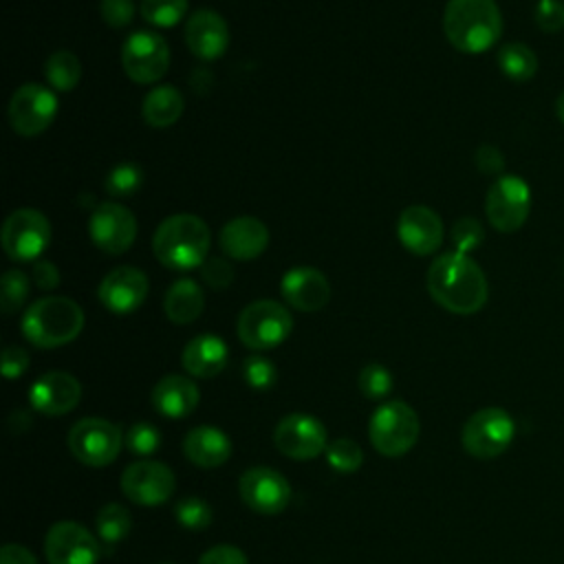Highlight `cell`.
Wrapping results in <instances>:
<instances>
[{"label": "cell", "instance_id": "obj_21", "mask_svg": "<svg viewBox=\"0 0 564 564\" xmlns=\"http://www.w3.org/2000/svg\"><path fill=\"white\" fill-rule=\"evenodd\" d=\"M282 297L289 306L313 313L328 304L330 300V284L322 271L313 267H293L280 280Z\"/></svg>", "mask_w": 564, "mask_h": 564}, {"label": "cell", "instance_id": "obj_23", "mask_svg": "<svg viewBox=\"0 0 564 564\" xmlns=\"http://www.w3.org/2000/svg\"><path fill=\"white\" fill-rule=\"evenodd\" d=\"M269 245V229L256 216H238L220 231V249L234 260H253Z\"/></svg>", "mask_w": 564, "mask_h": 564}, {"label": "cell", "instance_id": "obj_7", "mask_svg": "<svg viewBox=\"0 0 564 564\" xmlns=\"http://www.w3.org/2000/svg\"><path fill=\"white\" fill-rule=\"evenodd\" d=\"M516 425L507 410L502 408H482L474 412L463 425V447L469 456L489 460L500 456L513 441Z\"/></svg>", "mask_w": 564, "mask_h": 564}, {"label": "cell", "instance_id": "obj_37", "mask_svg": "<svg viewBox=\"0 0 564 564\" xmlns=\"http://www.w3.org/2000/svg\"><path fill=\"white\" fill-rule=\"evenodd\" d=\"M159 445H161V432L148 421L132 423L130 430L126 432V447L137 456H150L159 449Z\"/></svg>", "mask_w": 564, "mask_h": 564}, {"label": "cell", "instance_id": "obj_35", "mask_svg": "<svg viewBox=\"0 0 564 564\" xmlns=\"http://www.w3.org/2000/svg\"><path fill=\"white\" fill-rule=\"evenodd\" d=\"M326 460L328 465L335 469V471H341V474H350V471H357L364 463V452L361 447L350 441V438H337L333 443H328L326 447Z\"/></svg>", "mask_w": 564, "mask_h": 564}, {"label": "cell", "instance_id": "obj_11", "mask_svg": "<svg viewBox=\"0 0 564 564\" xmlns=\"http://www.w3.org/2000/svg\"><path fill=\"white\" fill-rule=\"evenodd\" d=\"M121 66L132 82L154 84L170 66V46L156 31H134L121 46Z\"/></svg>", "mask_w": 564, "mask_h": 564}, {"label": "cell", "instance_id": "obj_40", "mask_svg": "<svg viewBox=\"0 0 564 564\" xmlns=\"http://www.w3.org/2000/svg\"><path fill=\"white\" fill-rule=\"evenodd\" d=\"M482 238H485V231L476 218H469V216L458 218L452 227V242L458 253H469L482 242Z\"/></svg>", "mask_w": 564, "mask_h": 564}, {"label": "cell", "instance_id": "obj_31", "mask_svg": "<svg viewBox=\"0 0 564 564\" xmlns=\"http://www.w3.org/2000/svg\"><path fill=\"white\" fill-rule=\"evenodd\" d=\"M132 518L128 509L119 502H108L97 513V533L101 544L115 546L119 540H123L130 533Z\"/></svg>", "mask_w": 564, "mask_h": 564}, {"label": "cell", "instance_id": "obj_9", "mask_svg": "<svg viewBox=\"0 0 564 564\" xmlns=\"http://www.w3.org/2000/svg\"><path fill=\"white\" fill-rule=\"evenodd\" d=\"M123 445L121 430L97 416H88L77 421L68 432V449L70 454L90 467H104L110 465Z\"/></svg>", "mask_w": 564, "mask_h": 564}, {"label": "cell", "instance_id": "obj_12", "mask_svg": "<svg viewBox=\"0 0 564 564\" xmlns=\"http://www.w3.org/2000/svg\"><path fill=\"white\" fill-rule=\"evenodd\" d=\"M57 115V97L42 84L20 86L9 101L11 128L22 137L42 134Z\"/></svg>", "mask_w": 564, "mask_h": 564}, {"label": "cell", "instance_id": "obj_3", "mask_svg": "<svg viewBox=\"0 0 564 564\" xmlns=\"http://www.w3.org/2000/svg\"><path fill=\"white\" fill-rule=\"evenodd\" d=\"M209 227L194 214L167 216L154 231L152 251L156 260L172 271L200 267L209 256Z\"/></svg>", "mask_w": 564, "mask_h": 564}, {"label": "cell", "instance_id": "obj_2", "mask_svg": "<svg viewBox=\"0 0 564 564\" xmlns=\"http://www.w3.org/2000/svg\"><path fill=\"white\" fill-rule=\"evenodd\" d=\"M443 31L460 53H485L502 35V15L496 0H447Z\"/></svg>", "mask_w": 564, "mask_h": 564}, {"label": "cell", "instance_id": "obj_4", "mask_svg": "<svg viewBox=\"0 0 564 564\" xmlns=\"http://www.w3.org/2000/svg\"><path fill=\"white\" fill-rule=\"evenodd\" d=\"M84 328L82 306L64 295L33 302L22 315V333L37 348H57L73 341Z\"/></svg>", "mask_w": 564, "mask_h": 564}, {"label": "cell", "instance_id": "obj_18", "mask_svg": "<svg viewBox=\"0 0 564 564\" xmlns=\"http://www.w3.org/2000/svg\"><path fill=\"white\" fill-rule=\"evenodd\" d=\"M148 278L137 267H117L99 284V302L117 315H128L137 311L148 297Z\"/></svg>", "mask_w": 564, "mask_h": 564}, {"label": "cell", "instance_id": "obj_30", "mask_svg": "<svg viewBox=\"0 0 564 564\" xmlns=\"http://www.w3.org/2000/svg\"><path fill=\"white\" fill-rule=\"evenodd\" d=\"M44 75L46 82L55 88V90H73L79 84L82 77V64L77 59L75 53L70 51H57L53 53L46 64H44Z\"/></svg>", "mask_w": 564, "mask_h": 564}, {"label": "cell", "instance_id": "obj_13", "mask_svg": "<svg viewBox=\"0 0 564 564\" xmlns=\"http://www.w3.org/2000/svg\"><path fill=\"white\" fill-rule=\"evenodd\" d=\"M44 553L48 564H97L101 557V540L86 527L62 520L48 529Z\"/></svg>", "mask_w": 564, "mask_h": 564}, {"label": "cell", "instance_id": "obj_26", "mask_svg": "<svg viewBox=\"0 0 564 564\" xmlns=\"http://www.w3.org/2000/svg\"><path fill=\"white\" fill-rule=\"evenodd\" d=\"M183 452L185 456L198 465V467H218L223 465L229 454H231V441L225 432H220L218 427H209V425H200L194 427L185 434L183 441Z\"/></svg>", "mask_w": 564, "mask_h": 564}, {"label": "cell", "instance_id": "obj_47", "mask_svg": "<svg viewBox=\"0 0 564 564\" xmlns=\"http://www.w3.org/2000/svg\"><path fill=\"white\" fill-rule=\"evenodd\" d=\"M33 282L42 291H53L59 284V271L51 260H37L33 267Z\"/></svg>", "mask_w": 564, "mask_h": 564}, {"label": "cell", "instance_id": "obj_14", "mask_svg": "<svg viewBox=\"0 0 564 564\" xmlns=\"http://www.w3.org/2000/svg\"><path fill=\"white\" fill-rule=\"evenodd\" d=\"M176 487L174 474L159 460H134L121 474V491L128 500L154 507L172 498Z\"/></svg>", "mask_w": 564, "mask_h": 564}, {"label": "cell", "instance_id": "obj_45", "mask_svg": "<svg viewBox=\"0 0 564 564\" xmlns=\"http://www.w3.org/2000/svg\"><path fill=\"white\" fill-rule=\"evenodd\" d=\"M29 352L22 346H7L2 352V375L7 379H15L20 375H24V370L29 368Z\"/></svg>", "mask_w": 564, "mask_h": 564}, {"label": "cell", "instance_id": "obj_33", "mask_svg": "<svg viewBox=\"0 0 564 564\" xmlns=\"http://www.w3.org/2000/svg\"><path fill=\"white\" fill-rule=\"evenodd\" d=\"M141 185H143V170H141V165H137L132 161L117 163L106 174V181H104V187L110 196H130Z\"/></svg>", "mask_w": 564, "mask_h": 564}, {"label": "cell", "instance_id": "obj_10", "mask_svg": "<svg viewBox=\"0 0 564 564\" xmlns=\"http://www.w3.org/2000/svg\"><path fill=\"white\" fill-rule=\"evenodd\" d=\"M51 245L48 218L31 207L15 209L2 225V249L11 260L31 262Z\"/></svg>", "mask_w": 564, "mask_h": 564}, {"label": "cell", "instance_id": "obj_1", "mask_svg": "<svg viewBox=\"0 0 564 564\" xmlns=\"http://www.w3.org/2000/svg\"><path fill=\"white\" fill-rule=\"evenodd\" d=\"M427 291L432 300L449 313H478L489 297V284L482 269L458 251H447L432 260L427 269Z\"/></svg>", "mask_w": 564, "mask_h": 564}, {"label": "cell", "instance_id": "obj_48", "mask_svg": "<svg viewBox=\"0 0 564 564\" xmlns=\"http://www.w3.org/2000/svg\"><path fill=\"white\" fill-rule=\"evenodd\" d=\"M0 564H37V560L22 544H4L0 551Z\"/></svg>", "mask_w": 564, "mask_h": 564}, {"label": "cell", "instance_id": "obj_28", "mask_svg": "<svg viewBox=\"0 0 564 564\" xmlns=\"http://www.w3.org/2000/svg\"><path fill=\"white\" fill-rule=\"evenodd\" d=\"M183 95L174 86H156L152 88L143 104H141V115L143 121L152 128H167L176 123L183 115Z\"/></svg>", "mask_w": 564, "mask_h": 564}, {"label": "cell", "instance_id": "obj_41", "mask_svg": "<svg viewBox=\"0 0 564 564\" xmlns=\"http://www.w3.org/2000/svg\"><path fill=\"white\" fill-rule=\"evenodd\" d=\"M200 275L205 280L207 286L216 289V291H223L231 284L234 280V267L229 264V260L225 258H218V256H212L207 258L203 264H200Z\"/></svg>", "mask_w": 564, "mask_h": 564}, {"label": "cell", "instance_id": "obj_15", "mask_svg": "<svg viewBox=\"0 0 564 564\" xmlns=\"http://www.w3.org/2000/svg\"><path fill=\"white\" fill-rule=\"evenodd\" d=\"M88 234L97 249L119 256L128 251L137 238V218L119 203H99L90 214Z\"/></svg>", "mask_w": 564, "mask_h": 564}, {"label": "cell", "instance_id": "obj_22", "mask_svg": "<svg viewBox=\"0 0 564 564\" xmlns=\"http://www.w3.org/2000/svg\"><path fill=\"white\" fill-rule=\"evenodd\" d=\"M185 42L198 59H218L229 46V26L220 13L198 9L187 20Z\"/></svg>", "mask_w": 564, "mask_h": 564}, {"label": "cell", "instance_id": "obj_27", "mask_svg": "<svg viewBox=\"0 0 564 564\" xmlns=\"http://www.w3.org/2000/svg\"><path fill=\"white\" fill-rule=\"evenodd\" d=\"M203 306H205L203 289L192 278H181V280L172 282L165 293V300H163L165 315L174 324L194 322L203 313Z\"/></svg>", "mask_w": 564, "mask_h": 564}, {"label": "cell", "instance_id": "obj_36", "mask_svg": "<svg viewBox=\"0 0 564 564\" xmlns=\"http://www.w3.org/2000/svg\"><path fill=\"white\" fill-rule=\"evenodd\" d=\"M176 520L189 531H203L212 522V507L198 496H185L174 507Z\"/></svg>", "mask_w": 564, "mask_h": 564}, {"label": "cell", "instance_id": "obj_39", "mask_svg": "<svg viewBox=\"0 0 564 564\" xmlns=\"http://www.w3.org/2000/svg\"><path fill=\"white\" fill-rule=\"evenodd\" d=\"M245 381L253 390H269L278 381V370L271 359L253 355L245 361Z\"/></svg>", "mask_w": 564, "mask_h": 564}, {"label": "cell", "instance_id": "obj_32", "mask_svg": "<svg viewBox=\"0 0 564 564\" xmlns=\"http://www.w3.org/2000/svg\"><path fill=\"white\" fill-rule=\"evenodd\" d=\"M139 11L148 24L170 29L187 13V0H141Z\"/></svg>", "mask_w": 564, "mask_h": 564}, {"label": "cell", "instance_id": "obj_6", "mask_svg": "<svg viewBox=\"0 0 564 564\" xmlns=\"http://www.w3.org/2000/svg\"><path fill=\"white\" fill-rule=\"evenodd\" d=\"M291 313L275 300H256L238 317V337L251 350L275 348L291 335Z\"/></svg>", "mask_w": 564, "mask_h": 564}, {"label": "cell", "instance_id": "obj_8", "mask_svg": "<svg viewBox=\"0 0 564 564\" xmlns=\"http://www.w3.org/2000/svg\"><path fill=\"white\" fill-rule=\"evenodd\" d=\"M531 212V189L524 178L516 174H502L487 189L485 214L494 229L511 234L520 229Z\"/></svg>", "mask_w": 564, "mask_h": 564}, {"label": "cell", "instance_id": "obj_44", "mask_svg": "<svg viewBox=\"0 0 564 564\" xmlns=\"http://www.w3.org/2000/svg\"><path fill=\"white\" fill-rule=\"evenodd\" d=\"M198 564H249L247 555L231 544H218L205 551L198 560Z\"/></svg>", "mask_w": 564, "mask_h": 564}, {"label": "cell", "instance_id": "obj_46", "mask_svg": "<svg viewBox=\"0 0 564 564\" xmlns=\"http://www.w3.org/2000/svg\"><path fill=\"white\" fill-rule=\"evenodd\" d=\"M476 167L482 172V174H500L505 170V156L502 152L491 145V143H485L476 150Z\"/></svg>", "mask_w": 564, "mask_h": 564}, {"label": "cell", "instance_id": "obj_34", "mask_svg": "<svg viewBox=\"0 0 564 564\" xmlns=\"http://www.w3.org/2000/svg\"><path fill=\"white\" fill-rule=\"evenodd\" d=\"M29 289H31L29 278L22 271L9 269L2 275V282H0V306H2V313L4 315H13L18 308H22L24 300L29 297Z\"/></svg>", "mask_w": 564, "mask_h": 564}, {"label": "cell", "instance_id": "obj_38", "mask_svg": "<svg viewBox=\"0 0 564 564\" xmlns=\"http://www.w3.org/2000/svg\"><path fill=\"white\" fill-rule=\"evenodd\" d=\"M359 388L368 399H381L392 390V375L381 364H368L359 372Z\"/></svg>", "mask_w": 564, "mask_h": 564}, {"label": "cell", "instance_id": "obj_17", "mask_svg": "<svg viewBox=\"0 0 564 564\" xmlns=\"http://www.w3.org/2000/svg\"><path fill=\"white\" fill-rule=\"evenodd\" d=\"M240 498L242 502L264 516H273L286 509L291 500V485L289 480L271 469V467H251L240 476Z\"/></svg>", "mask_w": 564, "mask_h": 564}, {"label": "cell", "instance_id": "obj_19", "mask_svg": "<svg viewBox=\"0 0 564 564\" xmlns=\"http://www.w3.org/2000/svg\"><path fill=\"white\" fill-rule=\"evenodd\" d=\"M397 236L410 253L430 256L443 242V220L425 205H410L399 216Z\"/></svg>", "mask_w": 564, "mask_h": 564}, {"label": "cell", "instance_id": "obj_43", "mask_svg": "<svg viewBox=\"0 0 564 564\" xmlns=\"http://www.w3.org/2000/svg\"><path fill=\"white\" fill-rule=\"evenodd\" d=\"M134 0H101L99 4L101 20L112 29L128 26L134 18Z\"/></svg>", "mask_w": 564, "mask_h": 564}, {"label": "cell", "instance_id": "obj_16", "mask_svg": "<svg viewBox=\"0 0 564 564\" xmlns=\"http://www.w3.org/2000/svg\"><path fill=\"white\" fill-rule=\"evenodd\" d=\"M273 441L275 447L295 460H308L315 458L317 454L326 452L328 443H326V430L322 425V421H317L315 416L308 414H286L284 419H280L275 432H273Z\"/></svg>", "mask_w": 564, "mask_h": 564}, {"label": "cell", "instance_id": "obj_24", "mask_svg": "<svg viewBox=\"0 0 564 564\" xmlns=\"http://www.w3.org/2000/svg\"><path fill=\"white\" fill-rule=\"evenodd\" d=\"M227 359H229L227 344L212 333H203L189 339L181 357L183 368L198 379L216 377L227 366Z\"/></svg>", "mask_w": 564, "mask_h": 564}, {"label": "cell", "instance_id": "obj_25", "mask_svg": "<svg viewBox=\"0 0 564 564\" xmlns=\"http://www.w3.org/2000/svg\"><path fill=\"white\" fill-rule=\"evenodd\" d=\"M152 403L161 414L170 419H183L196 410L198 388L183 375H165L152 390Z\"/></svg>", "mask_w": 564, "mask_h": 564}, {"label": "cell", "instance_id": "obj_5", "mask_svg": "<svg viewBox=\"0 0 564 564\" xmlns=\"http://www.w3.org/2000/svg\"><path fill=\"white\" fill-rule=\"evenodd\" d=\"M419 416L403 401H388L379 405L368 423L370 441L383 456H401L410 452L419 438Z\"/></svg>", "mask_w": 564, "mask_h": 564}, {"label": "cell", "instance_id": "obj_49", "mask_svg": "<svg viewBox=\"0 0 564 564\" xmlns=\"http://www.w3.org/2000/svg\"><path fill=\"white\" fill-rule=\"evenodd\" d=\"M555 115H557V119L564 123V90L560 93V97H557V101H555Z\"/></svg>", "mask_w": 564, "mask_h": 564}, {"label": "cell", "instance_id": "obj_42", "mask_svg": "<svg viewBox=\"0 0 564 564\" xmlns=\"http://www.w3.org/2000/svg\"><path fill=\"white\" fill-rule=\"evenodd\" d=\"M533 18L544 33H557L564 29V2L562 0H540Z\"/></svg>", "mask_w": 564, "mask_h": 564}, {"label": "cell", "instance_id": "obj_50", "mask_svg": "<svg viewBox=\"0 0 564 564\" xmlns=\"http://www.w3.org/2000/svg\"><path fill=\"white\" fill-rule=\"evenodd\" d=\"M161 564H174V562H161Z\"/></svg>", "mask_w": 564, "mask_h": 564}, {"label": "cell", "instance_id": "obj_29", "mask_svg": "<svg viewBox=\"0 0 564 564\" xmlns=\"http://www.w3.org/2000/svg\"><path fill=\"white\" fill-rule=\"evenodd\" d=\"M498 68L511 82H529L538 73V55L522 42H507L498 48Z\"/></svg>", "mask_w": 564, "mask_h": 564}, {"label": "cell", "instance_id": "obj_20", "mask_svg": "<svg viewBox=\"0 0 564 564\" xmlns=\"http://www.w3.org/2000/svg\"><path fill=\"white\" fill-rule=\"evenodd\" d=\"M82 399V386L70 372L51 370L33 381L29 390L31 405L48 416L70 412Z\"/></svg>", "mask_w": 564, "mask_h": 564}]
</instances>
